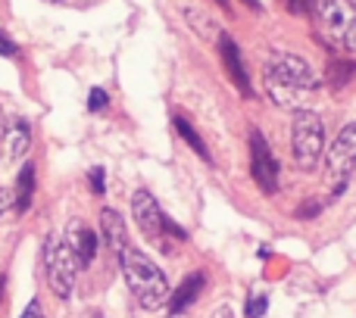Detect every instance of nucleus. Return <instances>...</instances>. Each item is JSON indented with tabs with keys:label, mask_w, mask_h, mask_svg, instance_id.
Returning <instances> with one entry per match:
<instances>
[{
	"label": "nucleus",
	"mask_w": 356,
	"mask_h": 318,
	"mask_svg": "<svg viewBox=\"0 0 356 318\" xmlns=\"http://www.w3.org/2000/svg\"><path fill=\"white\" fill-rule=\"evenodd\" d=\"M19 318H44L41 300H38V296H35V300H31V303H29V306H25V312H22V315H19Z\"/></svg>",
	"instance_id": "b1692460"
},
{
	"label": "nucleus",
	"mask_w": 356,
	"mask_h": 318,
	"mask_svg": "<svg viewBox=\"0 0 356 318\" xmlns=\"http://www.w3.org/2000/svg\"><path fill=\"white\" fill-rule=\"evenodd\" d=\"M353 72H356V62L353 60H332V62H328V85L344 87L347 81L353 78Z\"/></svg>",
	"instance_id": "f3484780"
},
{
	"label": "nucleus",
	"mask_w": 356,
	"mask_h": 318,
	"mask_svg": "<svg viewBox=\"0 0 356 318\" xmlns=\"http://www.w3.org/2000/svg\"><path fill=\"white\" fill-rule=\"evenodd\" d=\"M119 265H122V278L129 284L131 296L141 303L144 309H160L169 300V281L163 269L138 246H125L119 253Z\"/></svg>",
	"instance_id": "f257e3e1"
},
{
	"label": "nucleus",
	"mask_w": 356,
	"mask_h": 318,
	"mask_svg": "<svg viewBox=\"0 0 356 318\" xmlns=\"http://www.w3.org/2000/svg\"><path fill=\"white\" fill-rule=\"evenodd\" d=\"M3 137H6V156H10V162L22 159L25 150H29V144H31V128H29V122H25V119H16V122H13V128L6 131Z\"/></svg>",
	"instance_id": "4468645a"
},
{
	"label": "nucleus",
	"mask_w": 356,
	"mask_h": 318,
	"mask_svg": "<svg viewBox=\"0 0 356 318\" xmlns=\"http://www.w3.org/2000/svg\"><path fill=\"white\" fill-rule=\"evenodd\" d=\"M213 318H234V312H232L228 306H219V309L213 312Z\"/></svg>",
	"instance_id": "a878e982"
},
{
	"label": "nucleus",
	"mask_w": 356,
	"mask_h": 318,
	"mask_svg": "<svg viewBox=\"0 0 356 318\" xmlns=\"http://www.w3.org/2000/svg\"><path fill=\"white\" fill-rule=\"evenodd\" d=\"M172 125H175L178 137H181V141L188 144V147L194 150L197 156H203V159H207V162H213V159H209V147H207V144H203V137L197 135L194 128H191V122H188V119H184V116H178V112H175V116H172Z\"/></svg>",
	"instance_id": "dca6fc26"
},
{
	"label": "nucleus",
	"mask_w": 356,
	"mask_h": 318,
	"mask_svg": "<svg viewBox=\"0 0 356 318\" xmlns=\"http://www.w3.org/2000/svg\"><path fill=\"white\" fill-rule=\"evenodd\" d=\"M0 56H19V44L6 37V31H0Z\"/></svg>",
	"instance_id": "5701e85b"
},
{
	"label": "nucleus",
	"mask_w": 356,
	"mask_h": 318,
	"mask_svg": "<svg viewBox=\"0 0 356 318\" xmlns=\"http://www.w3.org/2000/svg\"><path fill=\"white\" fill-rule=\"evenodd\" d=\"M356 169V122L344 125L341 135L334 137V144L328 147L325 159V184L332 190V196H341L347 190V181L353 178Z\"/></svg>",
	"instance_id": "39448f33"
},
{
	"label": "nucleus",
	"mask_w": 356,
	"mask_h": 318,
	"mask_svg": "<svg viewBox=\"0 0 356 318\" xmlns=\"http://www.w3.org/2000/svg\"><path fill=\"white\" fill-rule=\"evenodd\" d=\"M3 284H6V281H3V278H0V296H3Z\"/></svg>",
	"instance_id": "cd10ccee"
},
{
	"label": "nucleus",
	"mask_w": 356,
	"mask_h": 318,
	"mask_svg": "<svg viewBox=\"0 0 356 318\" xmlns=\"http://www.w3.org/2000/svg\"><path fill=\"white\" fill-rule=\"evenodd\" d=\"M131 215H135L138 228L144 231V237L150 240H160L163 237V221H166V212L160 209L156 196L150 190H135L131 194Z\"/></svg>",
	"instance_id": "6e6552de"
},
{
	"label": "nucleus",
	"mask_w": 356,
	"mask_h": 318,
	"mask_svg": "<svg viewBox=\"0 0 356 318\" xmlns=\"http://www.w3.org/2000/svg\"><path fill=\"white\" fill-rule=\"evenodd\" d=\"M284 10L294 12V16H303V12L313 10V0H284Z\"/></svg>",
	"instance_id": "4be33fe9"
},
{
	"label": "nucleus",
	"mask_w": 356,
	"mask_h": 318,
	"mask_svg": "<svg viewBox=\"0 0 356 318\" xmlns=\"http://www.w3.org/2000/svg\"><path fill=\"white\" fill-rule=\"evenodd\" d=\"M263 78L278 81V85H288V87L303 91V94H313L316 87H319V78H316L313 66L297 53H275L269 62H266Z\"/></svg>",
	"instance_id": "423d86ee"
},
{
	"label": "nucleus",
	"mask_w": 356,
	"mask_h": 318,
	"mask_svg": "<svg viewBox=\"0 0 356 318\" xmlns=\"http://www.w3.org/2000/svg\"><path fill=\"white\" fill-rule=\"evenodd\" d=\"M6 209H10V194H6V190H0V215H3Z\"/></svg>",
	"instance_id": "393cba45"
},
{
	"label": "nucleus",
	"mask_w": 356,
	"mask_h": 318,
	"mask_svg": "<svg viewBox=\"0 0 356 318\" xmlns=\"http://www.w3.org/2000/svg\"><path fill=\"white\" fill-rule=\"evenodd\" d=\"M250 171H253V181L259 184L263 194H275L278 190L282 165H278V159L272 153L269 141L263 137V131H250Z\"/></svg>",
	"instance_id": "0eeeda50"
},
{
	"label": "nucleus",
	"mask_w": 356,
	"mask_h": 318,
	"mask_svg": "<svg viewBox=\"0 0 356 318\" xmlns=\"http://www.w3.org/2000/svg\"><path fill=\"white\" fill-rule=\"evenodd\" d=\"M216 3H219V6H228V0H216Z\"/></svg>",
	"instance_id": "c85d7f7f"
},
{
	"label": "nucleus",
	"mask_w": 356,
	"mask_h": 318,
	"mask_svg": "<svg viewBox=\"0 0 356 318\" xmlns=\"http://www.w3.org/2000/svg\"><path fill=\"white\" fill-rule=\"evenodd\" d=\"M184 22H188L191 28H194V35L203 37V41H219V35H222L219 22H216L209 12L197 10V6H184Z\"/></svg>",
	"instance_id": "ddd939ff"
},
{
	"label": "nucleus",
	"mask_w": 356,
	"mask_h": 318,
	"mask_svg": "<svg viewBox=\"0 0 356 318\" xmlns=\"http://www.w3.org/2000/svg\"><path fill=\"white\" fill-rule=\"evenodd\" d=\"M41 259H44V271H47V284H50V290H54V296L69 300L75 290V269H79L72 246H69L60 234L50 231L47 237H44Z\"/></svg>",
	"instance_id": "20e7f679"
},
{
	"label": "nucleus",
	"mask_w": 356,
	"mask_h": 318,
	"mask_svg": "<svg viewBox=\"0 0 356 318\" xmlns=\"http://www.w3.org/2000/svg\"><path fill=\"white\" fill-rule=\"evenodd\" d=\"M219 53H222V66H225L228 78L234 81V87L241 91V97H250L253 94L250 75H247V66H244V60H241L238 44H234L228 35H219Z\"/></svg>",
	"instance_id": "1a4fd4ad"
},
{
	"label": "nucleus",
	"mask_w": 356,
	"mask_h": 318,
	"mask_svg": "<svg viewBox=\"0 0 356 318\" xmlns=\"http://www.w3.org/2000/svg\"><path fill=\"white\" fill-rule=\"evenodd\" d=\"M247 6H253V10H259V0H244Z\"/></svg>",
	"instance_id": "bb28decb"
},
{
	"label": "nucleus",
	"mask_w": 356,
	"mask_h": 318,
	"mask_svg": "<svg viewBox=\"0 0 356 318\" xmlns=\"http://www.w3.org/2000/svg\"><path fill=\"white\" fill-rule=\"evenodd\" d=\"M69 246H72V253H75V262H79L81 269H88V265L94 262V256H97V234H94L85 221L72 219L69 221Z\"/></svg>",
	"instance_id": "9d476101"
},
{
	"label": "nucleus",
	"mask_w": 356,
	"mask_h": 318,
	"mask_svg": "<svg viewBox=\"0 0 356 318\" xmlns=\"http://www.w3.org/2000/svg\"><path fill=\"white\" fill-rule=\"evenodd\" d=\"M31 196H35V165H25L19 171V181H16V200H13V209L16 212H25L31 206Z\"/></svg>",
	"instance_id": "2eb2a0df"
},
{
	"label": "nucleus",
	"mask_w": 356,
	"mask_h": 318,
	"mask_svg": "<svg viewBox=\"0 0 356 318\" xmlns=\"http://www.w3.org/2000/svg\"><path fill=\"white\" fill-rule=\"evenodd\" d=\"M106 103H110V97H106V91H100V87H94L91 97H88V110L91 112H104Z\"/></svg>",
	"instance_id": "412c9836"
},
{
	"label": "nucleus",
	"mask_w": 356,
	"mask_h": 318,
	"mask_svg": "<svg viewBox=\"0 0 356 318\" xmlns=\"http://www.w3.org/2000/svg\"><path fill=\"white\" fill-rule=\"evenodd\" d=\"M50 3H60V0H50Z\"/></svg>",
	"instance_id": "7c9ffc66"
},
{
	"label": "nucleus",
	"mask_w": 356,
	"mask_h": 318,
	"mask_svg": "<svg viewBox=\"0 0 356 318\" xmlns=\"http://www.w3.org/2000/svg\"><path fill=\"white\" fill-rule=\"evenodd\" d=\"M88 184H91V194H104L106 190V171L100 169V165H94L91 171H88Z\"/></svg>",
	"instance_id": "6ab92c4d"
},
{
	"label": "nucleus",
	"mask_w": 356,
	"mask_h": 318,
	"mask_svg": "<svg viewBox=\"0 0 356 318\" xmlns=\"http://www.w3.org/2000/svg\"><path fill=\"white\" fill-rule=\"evenodd\" d=\"M266 306H269V296L266 294H257V296H247V309H244V315L247 318H263L266 315Z\"/></svg>",
	"instance_id": "a211bd4d"
},
{
	"label": "nucleus",
	"mask_w": 356,
	"mask_h": 318,
	"mask_svg": "<svg viewBox=\"0 0 356 318\" xmlns=\"http://www.w3.org/2000/svg\"><path fill=\"white\" fill-rule=\"evenodd\" d=\"M100 234H104V244L110 246L113 253H122L129 246V231H125V219L116 212V209H100Z\"/></svg>",
	"instance_id": "f8f14e48"
},
{
	"label": "nucleus",
	"mask_w": 356,
	"mask_h": 318,
	"mask_svg": "<svg viewBox=\"0 0 356 318\" xmlns=\"http://www.w3.org/2000/svg\"><path fill=\"white\" fill-rule=\"evenodd\" d=\"M291 150H294V162L303 171H313L325 150V122L319 112L313 110H297L294 125H291Z\"/></svg>",
	"instance_id": "7ed1b4c3"
},
{
	"label": "nucleus",
	"mask_w": 356,
	"mask_h": 318,
	"mask_svg": "<svg viewBox=\"0 0 356 318\" xmlns=\"http://www.w3.org/2000/svg\"><path fill=\"white\" fill-rule=\"evenodd\" d=\"M166 318H184V315H172V312H169V315H166Z\"/></svg>",
	"instance_id": "c756f323"
},
{
	"label": "nucleus",
	"mask_w": 356,
	"mask_h": 318,
	"mask_svg": "<svg viewBox=\"0 0 356 318\" xmlns=\"http://www.w3.org/2000/svg\"><path fill=\"white\" fill-rule=\"evenodd\" d=\"M309 16L322 41L344 53H356V6L350 0H313Z\"/></svg>",
	"instance_id": "f03ea898"
},
{
	"label": "nucleus",
	"mask_w": 356,
	"mask_h": 318,
	"mask_svg": "<svg viewBox=\"0 0 356 318\" xmlns=\"http://www.w3.org/2000/svg\"><path fill=\"white\" fill-rule=\"evenodd\" d=\"M203 287H207V275H203V271H191V275L178 284L175 294L169 296V312H172V315H184V309L194 306L197 296L203 294Z\"/></svg>",
	"instance_id": "9b49d317"
},
{
	"label": "nucleus",
	"mask_w": 356,
	"mask_h": 318,
	"mask_svg": "<svg viewBox=\"0 0 356 318\" xmlns=\"http://www.w3.org/2000/svg\"><path fill=\"white\" fill-rule=\"evenodd\" d=\"M322 206H325L322 200H307V203H300V206H297V219H316V215H322Z\"/></svg>",
	"instance_id": "aec40b11"
}]
</instances>
